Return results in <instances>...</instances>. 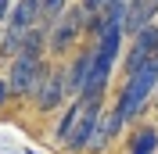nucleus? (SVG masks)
Returning <instances> with one entry per match:
<instances>
[{"mask_svg": "<svg viewBox=\"0 0 158 154\" xmlns=\"http://www.w3.org/2000/svg\"><path fill=\"white\" fill-rule=\"evenodd\" d=\"M4 100H7V83L0 79V104H4Z\"/></svg>", "mask_w": 158, "mask_h": 154, "instance_id": "obj_15", "label": "nucleus"}, {"mask_svg": "<svg viewBox=\"0 0 158 154\" xmlns=\"http://www.w3.org/2000/svg\"><path fill=\"white\" fill-rule=\"evenodd\" d=\"M104 4H108V0H83L79 7H83V14H86V22H90V18H97L101 11H104Z\"/></svg>", "mask_w": 158, "mask_h": 154, "instance_id": "obj_13", "label": "nucleus"}, {"mask_svg": "<svg viewBox=\"0 0 158 154\" xmlns=\"http://www.w3.org/2000/svg\"><path fill=\"white\" fill-rule=\"evenodd\" d=\"M122 129V118H118V111L111 107V111H101L97 115V125H94V133H90V140H86V147L90 151H104L108 147V140Z\"/></svg>", "mask_w": 158, "mask_h": 154, "instance_id": "obj_7", "label": "nucleus"}, {"mask_svg": "<svg viewBox=\"0 0 158 154\" xmlns=\"http://www.w3.org/2000/svg\"><path fill=\"white\" fill-rule=\"evenodd\" d=\"M65 7H69V0H40V18L54 22V18H58Z\"/></svg>", "mask_w": 158, "mask_h": 154, "instance_id": "obj_12", "label": "nucleus"}, {"mask_svg": "<svg viewBox=\"0 0 158 154\" xmlns=\"http://www.w3.org/2000/svg\"><path fill=\"white\" fill-rule=\"evenodd\" d=\"M7 11H11V0H0V22H7Z\"/></svg>", "mask_w": 158, "mask_h": 154, "instance_id": "obj_14", "label": "nucleus"}, {"mask_svg": "<svg viewBox=\"0 0 158 154\" xmlns=\"http://www.w3.org/2000/svg\"><path fill=\"white\" fill-rule=\"evenodd\" d=\"M7 22L15 29H29L40 22V0H18V4H11L7 11Z\"/></svg>", "mask_w": 158, "mask_h": 154, "instance_id": "obj_8", "label": "nucleus"}, {"mask_svg": "<svg viewBox=\"0 0 158 154\" xmlns=\"http://www.w3.org/2000/svg\"><path fill=\"white\" fill-rule=\"evenodd\" d=\"M83 25H86V14H83V7H65L54 18V25H50L47 32H43V39H47V47L50 50H65V47H72V39L83 32Z\"/></svg>", "mask_w": 158, "mask_h": 154, "instance_id": "obj_4", "label": "nucleus"}, {"mask_svg": "<svg viewBox=\"0 0 158 154\" xmlns=\"http://www.w3.org/2000/svg\"><path fill=\"white\" fill-rule=\"evenodd\" d=\"M36 104L43 107V111H54V107L69 97V86H65V75L61 72H47V75L40 79V86H36Z\"/></svg>", "mask_w": 158, "mask_h": 154, "instance_id": "obj_5", "label": "nucleus"}, {"mask_svg": "<svg viewBox=\"0 0 158 154\" xmlns=\"http://www.w3.org/2000/svg\"><path fill=\"white\" fill-rule=\"evenodd\" d=\"M155 14H158V0H126V22H122V32H140L144 25H151Z\"/></svg>", "mask_w": 158, "mask_h": 154, "instance_id": "obj_6", "label": "nucleus"}, {"mask_svg": "<svg viewBox=\"0 0 158 154\" xmlns=\"http://www.w3.org/2000/svg\"><path fill=\"white\" fill-rule=\"evenodd\" d=\"M22 32H25V29H15V25H7V32L0 36V50L15 58V54H18V47H22Z\"/></svg>", "mask_w": 158, "mask_h": 154, "instance_id": "obj_11", "label": "nucleus"}, {"mask_svg": "<svg viewBox=\"0 0 158 154\" xmlns=\"http://www.w3.org/2000/svg\"><path fill=\"white\" fill-rule=\"evenodd\" d=\"M86 68H90V50H86V54H79V58H76V65H72V72L65 75V86H69V93H83Z\"/></svg>", "mask_w": 158, "mask_h": 154, "instance_id": "obj_9", "label": "nucleus"}, {"mask_svg": "<svg viewBox=\"0 0 158 154\" xmlns=\"http://www.w3.org/2000/svg\"><path fill=\"white\" fill-rule=\"evenodd\" d=\"M43 75H47V68H43V61H40V58H29V54H15V61H11V75H7V93L32 97Z\"/></svg>", "mask_w": 158, "mask_h": 154, "instance_id": "obj_3", "label": "nucleus"}, {"mask_svg": "<svg viewBox=\"0 0 158 154\" xmlns=\"http://www.w3.org/2000/svg\"><path fill=\"white\" fill-rule=\"evenodd\" d=\"M155 147H158V133L155 129H140L133 136V154H155Z\"/></svg>", "mask_w": 158, "mask_h": 154, "instance_id": "obj_10", "label": "nucleus"}, {"mask_svg": "<svg viewBox=\"0 0 158 154\" xmlns=\"http://www.w3.org/2000/svg\"><path fill=\"white\" fill-rule=\"evenodd\" d=\"M155 83H158V58H148L140 68L129 72V83H126V90L118 93V104H115V111H118L122 122L140 115V107L148 104V97L155 93Z\"/></svg>", "mask_w": 158, "mask_h": 154, "instance_id": "obj_2", "label": "nucleus"}, {"mask_svg": "<svg viewBox=\"0 0 158 154\" xmlns=\"http://www.w3.org/2000/svg\"><path fill=\"white\" fill-rule=\"evenodd\" d=\"M97 115H101V97H79L61 118L58 140H65L69 151H86V140L97 125Z\"/></svg>", "mask_w": 158, "mask_h": 154, "instance_id": "obj_1", "label": "nucleus"}]
</instances>
